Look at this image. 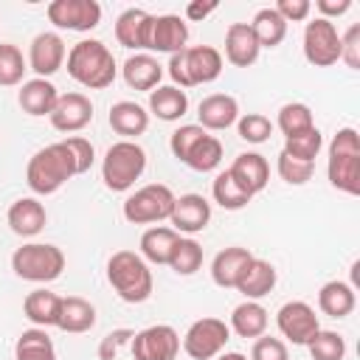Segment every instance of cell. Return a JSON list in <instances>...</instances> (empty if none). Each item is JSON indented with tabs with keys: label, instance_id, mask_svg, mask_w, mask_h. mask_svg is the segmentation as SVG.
Here are the masks:
<instances>
[{
	"label": "cell",
	"instance_id": "cell-10",
	"mask_svg": "<svg viewBox=\"0 0 360 360\" xmlns=\"http://www.w3.org/2000/svg\"><path fill=\"white\" fill-rule=\"evenodd\" d=\"M304 59L315 68H332L340 62V34L332 20L315 17L304 25Z\"/></svg>",
	"mask_w": 360,
	"mask_h": 360
},
{
	"label": "cell",
	"instance_id": "cell-34",
	"mask_svg": "<svg viewBox=\"0 0 360 360\" xmlns=\"http://www.w3.org/2000/svg\"><path fill=\"white\" fill-rule=\"evenodd\" d=\"M250 28H253V34L259 39V48H278L284 42V37H287V22L281 20V14L273 6L259 8L253 14V20H250Z\"/></svg>",
	"mask_w": 360,
	"mask_h": 360
},
{
	"label": "cell",
	"instance_id": "cell-30",
	"mask_svg": "<svg viewBox=\"0 0 360 360\" xmlns=\"http://www.w3.org/2000/svg\"><path fill=\"white\" fill-rule=\"evenodd\" d=\"M59 304H62V295L45 290V287H37L31 290L25 298H22V315L39 326V329H48V326H56V318H59Z\"/></svg>",
	"mask_w": 360,
	"mask_h": 360
},
{
	"label": "cell",
	"instance_id": "cell-44",
	"mask_svg": "<svg viewBox=\"0 0 360 360\" xmlns=\"http://www.w3.org/2000/svg\"><path fill=\"white\" fill-rule=\"evenodd\" d=\"M276 172L278 177L287 183V186H304L312 180V172H315V163H304V160H295L284 152H278V160H276Z\"/></svg>",
	"mask_w": 360,
	"mask_h": 360
},
{
	"label": "cell",
	"instance_id": "cell-6",
	"mask_svg": "<svg viewBox=\"0 0 360 360\" xmlns=\"http://www.w3.org/2000/svg\"><path fill=\"white\" fill-rule=\"evenodd\" d=\"M146 172V152L138 141H115L101 158V180L110 191L124 194Z\"/></svg>",
	"mask_w": 360,
	"mask_h": 360
},
{
	"label": "cell",
	"instance_id": "cell-1",
	"mask_svg": "<svg viewBox=\"0 0 360 360\" xmlns=\"http://www.w3.org/2000/svg\"><path fill=\"white\" fill-rule=\"evenodd\" d=\"M65 62H68V76L87 90H104L118 76L115 56L101 39H79L68 51Z\"/></svg>",
	"mask_w": 360,
	"mask_h": 360
},
{
	"label": "cell",
	"instance_id": "cell-17",
	"mask_svg": "<svg viewBox=\"0 0 360 360\" xmlns=\"http://www.w3.org/2000/svg\"><path fill=\"white\" fill-rule=\"evenodd\" d=\"M152 20L155 14H149L146 8H124L115 20V39L118 45L135 51V53H146L149 51V34H152Z\"/></svg>",
	"mask_w": 360,
	"mask_h": 360
},
{
	"label": "cell",
	"instance_id": "cell-53",
	"mask_svg": "<svg viewBox=\"0 0 360 360\" xmlns=\"http://www.w3.org/2000/svg\"><path fill=\"white\" fill-rule=\"evenodd\" d=\"M214 360H248L242 352H222V354H217Z\"/></svg>",
	"mask_w": 360,
	"mask_h": 360
},
{
	"label": "cell",
	"instance_id": "cell-38",
	"mask_svg": "<svg viewBox=\"0 0 360 360\" xmlns=\"http://www.w3.org/2000/svg\"><path fill=\"white\" fill-rule=\"evenodd\" d=\"M273 127H278L284 138H292V135H298V132L312 129V127H315V118H312V110H309L304 101H287V104L278 110V118H276Z\"/></svg>",
	"mask_w": 360,
	"mask_h": 360
},
{
	"label": "cell",
	"instance_id": "cell-48",
	"mask_svg": "<svg viewBox=\"0 0 360 360\" xmlns=\"http://www.w3.org/2000/svg\"><path fill=\"white\" fill-rule=\"evenodd\" d=\"M340 62H346V68L357 70L360 68V25H349L346 34H340Z\"/></svg>",
	"mask_w": 360,
	"mask_h": 360
},
{
	"label": "cell",
	"instance_id": "cell-20",
	"mask_svg": "<svg viewBox=\"0 0 360 360\" xmlns=\"http://www.w3.org/2000/svg\"><path fill=\"white\" fill-rule=\"evenodd\" d=\"M6 222H8L11 233H17L22 239H34L48 225V211L37 197H20L8 205Z\"/></svg>",
	"mask_w": 360,
	"mask_h": 360
},
{
	"label": "cell",
	"instance_id": "cell-29",
	"mask_svg": "<svg viewBox=\"0 0 360 360\" xmlns=\"http://www.w3.org/2000/svg\"><path fill=\"white\" fill-rule=\"evenodd\" d=\"M354 307H357V292H354V287H352L349 281L335 278V281H326V284L318 290V309H321L326 318L340 321V318L352 315Z\"/></svg>",
	"mask_w": 360,
	"mask_h": 360
},
{
	"label": "cell",
	"instance_id": "cell-50",
	"mask_svg": "<svg viewBox=\"0 0 360 360\" xmlns=\"http://www.w3.org/2000/svg\"><path fill=\"white\" fill-rule=\"evenodd\" d=\"M273 8H276V11L281 14V20L290 25V22H304V20L309 17V11H312V3H309V0H278Z\"/></svg>",
	"mask_w": 360,
	"mask_h": 360
},
{
	"label": "cell",
	"instance_id": "cell-41",
	"mask_svg": "<svg viewBox=\"0 0 360 360\" xmlns=\"http://www.w3.org/2000/svg\"><path fill=\"white\" fill-rule=\"evenodd\" d=\"M28 70V59L22 51L11 42H0V87L22 84V76Z\"/></svg>",
	"mask_w": 360,
	"mask_h": 360
},
{
	"label": "cell",
	"instance_id": "cell-46",
	"mask_svg": "<svg viewBox=\"0 0 360 360\" xmlns=\"http://www.w3.org/2000/svg\"><path fill=\"white\" fill-rule=\"evenodd\" d=\"M250 360H290V349L281 338L262 335L250 346Z\"/></svg>",
	"mask_w": 360,
	"mask_h": 360
},
{
	"label": "cell",
	"instance_id": "cell-25",
	"mask_svg": "<svg viewBox=\"0 0 360 360\" xmlns=\"http://www.w3.org/2000/svg\"><path fill=\"white\" fill-rule=\"evenodd\" d=\"M121 76H124L127 87L141 90V93H152L155 87H160L163 65H160L152 53H132V56L124 59Z\"/></svg>",
	"mask_w": 360,
	"mask_h": 360
},
{
	"label": "cell",
	"instance_id": "cell-31",
	"mask_svg": "<svg viewBox=\"0 0 360 360\" xmlns=\"http://www.w3.org/2000/svg\"><path fill=\"white\" fill-rule=\"evenodd\" d=\"M188 112V96L186 90L174 84H160L149 93V115L158 121H180Z\"/></svg>",
	"mask_w": 360,
	"mask_h": 360
},
{
	"label": "cell",
	"instance_id": "cell-18",
	"mask_svg": "<svg viewBox=\"0 0 360 360\" xmlns=\"http://www.w3.org/2000/svg\"><path fill=\"white\" fill-rule=\"evenodd\" d=\"M197 121L205 132H222L239 121V101L228 93H211L197 104Z\"/></svg>",
	"mask_w": 360,
	"mask_h": 360
},
{
	"label": "cell",
	"instance_id": "cell-33",
	"mask_svg": "<svg viewBox=\"0 0 360 360\" xmlns=\"http://www.w3.org/2000/svg\"><path fill=\"white\" fill-rule=\"evenodd\" d=\"M267 323H270V315H267V309H264L259 301H242V304L233 307L228 326H231V332H236L239 338L256 340V338H262V335L267 332Z\"/></svg>",
	"mask_w": 360,
	"mask_h": 360
},
{
	"label": "cell",
	"instance_id": "cell-5",
	"mask_svg": "<svg viewBox=\"0 0 360 360\" xmlns=\"http://www.w3.org/2000/svg\"><path fill=\"white\" fill-rule=\"evenodd\" d=\"M326 177L343 194H360V138L354 127H343L329 141Z\"/></svg>",
	"mask_w": 360,
	"mask_h": 360
},
{
	"label": "cell",
	"instance_id": "cell-16",
	"mask_svg": "<svg viewBox=\"0 0 360 360\" xmlns=\"http://www.w3.org/2000/svg\"><path fill=\"white\" fill-rule=\"evenodd\" d=\"M169 222H172V228L177 233L194 236V233L208 228V222H211V202L202 194H194V191L191 194H180V197H174Z\"/></svg>",
	"mask_w": 360,
	"mask_h": 360
},
{
	"label": "cell",
	"instance_id": "cell-32",
	"mask_svg": "<svg viewBox=\"0 0 360 360\" xmlns=\"http://www.w3.org/2000/svg\"><path fill=\"white\" fill-rule=\"evenodd\" d=\"M180 233L174 228H166V225H152L141 233V256L146 264H169V256L177 245Z\"/></svg>",
	"mask_w": 360,
	"mask_h": 360
},
{
	"label": "cell",
	"instance_id": "cell-26",
	"mask_svg": "<svg viewBox=\"0 0 360 360\" xmlns=\"http://www.w3.org/2000/svg\"><path fill=\"white\" fill-rule=\"evenodd\" d=\"M107 121H110L112 132L121 135V141H135L138 135H143L149 129V110L141 107L138 101H115L110 107Z\"/></svg>",
	"mask_w": 360,
	"mask_h": 360
},
{
	"label": "cell",
	"instance_id": "cell-52",
	"mask_svg": "<svg viewBox=\"0 0 360 360\" xmlns=\"http://www.w3.org/2000/svg\"><path fill=\"white\" fill-rule=\"evenodd\" d=\"M217 8H219V3H217V0H208V3H200V0H197V3H188V6H186V17H183V20L202 22V20H205L208 14H214Z\"/></svg>",
	"mask_w": 360,
	"mask_h": 360
},
{
	"label": "cell",
	"instance_id": "cell-3",
	"mask_svg": "<svg viewBox=\"0 0 360 360\" xmlns=\"http://www.w3.org/2000/svg\"><path fill=\"white\" fill-rule=\"evenodd\" d=\"M107 281L115 290V295L127 304H143L152 298L155 290L152 270L135 250H115L107 259Z\"/></svg>",
	"mask_w": 360,
	"mask_h": 360
},
{
	"label": "cell",
	"instance_id": "cell-4",
	"mask_svg": "<svg viewBox=\"0 0 360 360\" xmlns=\"http://www.w3.org/2000/svg\"><path fill=\"white\" fill-rule=\"evenodd\" d=\"M169 76L174 82V87L188 90L197 84H211L222 76L225 59L214 45H191L180 53L169 56Z\"/></svg>",
	"mask_w": 360,
	"mask_h": 360
},
{
	"label": "cell",
	"instance_id": "cell-19",
	"mask_svg": "<svg viewBox=\"0 0 360 360\" xmlns=\"http://www.w3.org/2000/svg\"><path fill=\"white\" fill-rule=\"evenodd\" d=\"M188 25L180 14H160L152 20V34H149V51L158 53H180L188 45Z\"/></svg>",
	"mask_w": 360,
	"mask_h": 360
},
{
	"label": "cell",
	"instance_id": "cell-8",
	"mask_svg": "<svg viewBox=\"0 0 360 360\" xmlns=\"http://www.w3.org/2000/svg\"><path fill=\"white\" fill-rule=\"evenodd\" d=\"M172 205H174V191L163 183H149V186L135 188L124 200L121 214L129 225H155V222L169 219Z\"/></svg>",
	"mask_w": 360,
	"mask_h": 360
},
{
	"label": "cell",
	"instance_id": "cell-24",
	"mask_svg": "<svg viewBox=\"0 0 360 360\" xmlns=\"http://www.w3.org/2000/svg\"><path fill=\"white\" fill-rule=\"evenodd\" d=\"M250 259H253V253L248 248H239V245L222 248L214 256V262H211V278H214V284L222 287V290H236V284H239L245 267L250 264Z\"/></svg>",
	"mask_w": 360,
	"mask_h": 360
},
{
	"label": "cell",
	"instance_id": "cell-14",
	"mask_svg": "<svg viewBox=\"0 0 360 360\" xmlns=\"http://www.w3.org/2000/svg\"><path fill=\"white\" fill-rule=\"evenodd\" d=\"M68 59V45L56 31H42L28 45V70L39 79H51Z\"/></svg>",
	"mask_w": 360,
	"mask_h": 360
},
{
	"label": "cell",
	"instance_id": "cell-21",
	"mask_svg": "<svg viewBox=\"0 0 360 360\" xmlns=\"http://www.w3.org/2000/svg\"><path fill=\"white\" fill-rule=\"evenodd\" d=\"M56 98H59L56 84H53L51 79H39V76L22 82L20 90H17V104H20V110H22L25 115H31V118L51 115L53 107H56Z\"/></svg>",
	"mask_w": 360,
	"mask_h": 360
},
{
	"label": "cell",
	"instance_id": "cell-40",
	"mask_svg": "<svg viewBox=\"0 0 360 360\" xmlns=\"http://www.w3.org/2000/svg\"><path fill=\"white\" fill-rule=\"evenodd\" d=\"M321 149H323V135H321L318 127H312L307 132H298L292 138H284V149L281 152L290 155V158H295V160L315 163V158H318Z\"/></svg>",
	"mask_w": 360,
	"mask_h": 360
},
{
	"label": "cell",
	"instance_id": "cell-15",
	"mask_svg": "<svg viewBox=\"0 0 360 360\" xmlns=\"http://www.w3.org/2000/svg\"><path fill=\"white\" fill-rule=\"evenodd\" d=\"M48 118H51V127H53L56 132H65V135L82 132V129L93 121V101H90V96H84V93H79V90H73V93H59L56 107H53V112H51Z\"/></svg>",
	"mask_w": 360,
	"mask_h": 360
},
{
	"label": "cell",
	"instance_id": "cell-12",
	"mask_svg": "<svg viewBox=\"0 0 360 360\" xmlns=\"http://www.w3.org/2000/svg\"><path fill=\"white\" fill-rule=\"evenodd\" d=\"M48 20L62 31H93L101 22V6L96 0H51L45 8Z\"/></svg>",
	"mask_w": 360,
	"mask_h": 360
},
{
	"label": "cell",
	"instance_id": "cell-49",
	"mask_svg": "<svg viewBox=\"0 0 360 360\" xmlns=\"http://www.w3.org/2000/svg\"><path fill=\"white\" fill-rule=\"evenodd\" d=\"M132 335H135L132 329H112V332H107L101 338V343H98V360H115L118 352H121V346L129 343Z\"/></svg>",
	"mask_w": 360,
	"mask_h": 360
},
{
	"label": "cell",
	"instance_id": "cell-36",
	"mask_svg": "<svg viewBox=\"0 0 360 360\" xmlns=\"http://www.w3.org/2000/svg\"><path fill=\"white\" fill-rule=\"evenodd\" d=\"M183 163H186L191 172H200V174H208V172L219 169V163H222V141H219L217 135L205 132V135L191 146V152L186 155Z\"/></svg>",
	"mask_w": 360,
	"mask_h": 360
},
{
	"label": "cell",
	"instance_id": "cell-42",
	"mask_svg": "<svg viewBox=\"0 0 360 360\" xmlns=\"http://www.w3.org/2000/svg\"><path fill=\"white\" fill-rule=\"evenodd\" d=\"M307 349L312 360H346V340L332 329H318Z\"/></svg>",
	"mask_w": 360,
	"mask_h": 360
},
{
	"label": "cell",
	"instance_id": "cell-7",
	"mask_svg": "<svg viewBox=\"0 0 360 360\" xmlns=\"http://www.w3.org/2000/svg\"><path fill=\"white\" fill-rule=\"evenodd\" d=\"M11 270L22 281L34 284H48L56 281L65 270V253L62 248L51 242H25L11 253Z\"/></svg>",
	"mask_w": 360,
	"mask_h": 360
},
{
	"label": "cell",
	"instance_id": "cell-27",
	"mask_svg": "<svg viewBox=\"0 0 360 360\" xmlns=\"http://www.w3.org/2000/svg\"><path fill=\"white\" fill-rule=\"evenodd\" d=\"M93 326H96V307L82 295H65L59 304L56 329H62L68 335H84Z\"/></svg>",
	"mask_w": 360,
	"mask_h": 360
},
{
	"label": "cell",
	"instance_id": "cell-39",
	"mask_svg": "<svg viewBox=\"0 0 360 360\" xmlns=\"http://www.w3.org/2000/svg\"><path fill=\"white\" fill-rule=\"evenodd\" d=\"M169 267L177 273V276H194L200 267H202V248L197 239L191 236H180L172 256H169Z\"/></svg>",
	"mask_w": 360,
	"mask_h": 360
},
{
	"label": "cell",
	"instance_id": "cell-35",
	"mask_svg": "<svg viewBox=\"0 0 360 360\" xmlns=\"http://www.w3.org/2000/svg\"><path fill=\"white\" fill-rule=\"evenodd\" d=\"M14 360H56L53 340L48 338L45 329L31 326V329L20 332V338L14 343Z\"/></svg>",
	"mask_w": 360,
	"mask_h": 360
},
{
	"label": "cell",
	"instance_id": "cell-43",
	"mask_svg": "<svg viewBox=\"0 0 360 360\" xmlns=\"http://www.w3.org/2000/svg\"><path fill=\"white\" fill-rule=\"evenodd\" d=\"M273 129H276L273 121L267 115H262V112H245L236 121V132L248 143H264V141H270Z\"/></svg>",
	"mask_w": 360,
	"mask_h": 360
},
{
	"label": "cell",
	"instance_id": "cell-9",
	"mask_svg": "<svg viewBox=\"0 0 360 360\" xmlns=\"http://www.w3.org/2000/svg\"><path fill=\"white\" fill-rule=\"evenodd\" d=\"M228 340H231V326L222 318H211L208 315V318L194 321L186 329V335L180 340V349L191 360H214L217 354L225 352Z\"/></svg>",
	"mask_w": 360,
	"mask_h": 360
},
{
	"label": "cell",
	"instance_id": "cell-45",
	"mask_svg": "<svg viewBox=\"0 0 360 360\" xmlns=\"http://www.w3.org/2000/svg\"><path fill=\"white\" fill-rule=\"evenodd\" d=\"M202 135H205V129H202L200 124H180V127L172 132V138H169V149H172V155L183 163L186 155L191 152V146H194Z\"/></svg>",
	"mask_w": 360,
	"mask_h": 360
},
{
	"label": "cell",
	"instance_id": "cell-13",
	"mask_svg": "<svg viewBox=\"0 0 360 360\" xmlns=\"http://www.w3.org/2000/svg\"><path fill=\"white\" fill-rule=\"evenodd\" d=\"M276 326L281 332V338H287L292 346H307L315 332L321 329L315 309L307 301H287L278 307L276 312Z\"/></svg>",
	"mask_w": 360,
	"mask_h": 360
},
{
	"label": "cell",
	"instance_id": "cell-47",
	"mask_svg": "<svg viewBox=\"0 0 360 360\" xmlns=\"http://www.w3.org/2000/svg\"><path fill=\"white\" fill-rule=\"evenodd\" d=\"M62 143H65V146H68V152L73 155L76 174L90 172V166H93V160H96V149H93V143H90L84 135H70V138H65Z\"/></svg>",
	"mask_w": 360,
	"mask_h": 360
},
{
	"label": "cell",
	"instance_id": "cell-51",
	"mask_svg": "<svg viewBox=\"0 0 360 360\" xmlns=\"http://www.w3.org/2000/svg\"><path fill=\"white\" fill-rule=\"evenodd\" d=\"M315 8H318V17L332 20V17H343L352 8V0H318Z\"/></svg>",
	"mask_w": 360,
	"mask_h": 360
},
{
	"label": "cell",
	"instance_id": "cell-23",
	"mask_svg": "<svg viewBox=\"0 0 360 360\" xmlns=\"http://www.w3.org/2000/svg\"><path fill=\"white\" fill-rule=\"evenodd\" d=\"M262 48L250 22H231L225 31V59L233 68H250L259 59Z\"/></svg>",
	"mask_w": 360,
	"mask_h": 360
},
{
	"label": "cell",
	"instance_id": "cell-2",
	"mask_svg": "<svg viewBox=\"0 0 360 360\" xmlns=\"http://www.w3.org/2000/svg\"><path fill=\"white\" fill-rule=\"evenodd\" d=\"M70 177H76V163L62 141L37 149L25 166V183L37 197L56 194Z\"/></svg>",
	"mask_w": 360,
	"mask_h": 360
},
{
	"label": "cell",
	"instance_id": "cell-22",
	"mask_svg": "<svg viewBox=\"0 0 360 360\" xmlns=\"http://www.w3.org/2000/svg\"><path fill=\"white\" fill-rule=\"evenodd\" d=\"M228 172H231V177H233L250 197H256L259 191H264L267 183H270V163H267V158L259 155V152H239V155L233 158V163H231Z\"/></svg>",
	"mask_w": 360,
	"mask_h": 360
},
{
	"label": "cell",
	"instance_id": "cell-11",
	"mask_svg": "<svg viewBox=\"0 0 360 360\" xmlns=\"http://www.w3.org/2000/svg\"><path fill=\"white\" fill-rule=\"evenodd\" d=\"M129 352H132V360H177L180 335L169 323H152L132 335Z\"/></svg>",
	"mask_w": 360,
	"mask_h": 360
},
{
	"label": "cell",
	"instance_id": "cell-37",
	"mask_svg": "<svg viewBox=\"0 0 360 360\" xmlns=\"http://www.w3.org/2000/svg\"><path fill=\"white\" fill-rule=\"evenodd\" d=\"M211 197H214V202L219 205V208H225V211H242L253 197L231 177V172L225 169V172H217V177H214V183H211Z\"/></svg>",
	"mask_w": 360,
	"mask_h": 360
},
{
	"label": "cell",
	"instance_id": "cell-28",
	"mask_svg": "<svg viewBox=\"0 0 360 360\" xmlns=\"http://www.w3.org/2000/svg\"><path fill=\"white\" fill-rule=\"evenodd\" d=\"M276 281H278L276 267H273L267 259H256V256H253L250 264L245 267V273H242L236 290L245 295V301H259V298H264V295L273 292Z\"/></svg>",
	"mask_w": 360,
	"mask_h": 360
}]
</instances>
